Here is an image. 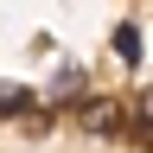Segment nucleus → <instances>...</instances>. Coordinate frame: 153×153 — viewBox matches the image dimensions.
Wrapping results in <instances>:
<instances>
[{"mask_svg":"<svg viewBox=\"0 0 153 153\" xmlns=\"http://www.w3.org/2000/svg\"><path fill=\"white\" fill-rule=\"evenodd\" d=\"M147 121H153V89H147Z\"/></svg>","mask_w":153,"mask_h":153,"instance_id":"20e7f679","label":"nucleus"},{"mask_svg":"<svg viewBox=\"0 0 153 153\" xmlns=\"http://www.w3.org/2000/svg\"><path fill=\"white\" fill-rule=\"evenodd\" d=\"M115 51H121L128 64H140V32H134V26H121V32H115Z\"/></svg>","mask_w":153,"mask_h":153,"instance_id":"f257e3e1","label":"nucleus"},{"mask_svg":"<svg viewBox=\"0 0 153 153\" xmlns=\"http://www.w3.org/2000/svg\"><path fill=\"white\" fill-rule=\"evenodd\" d=\"M83 121H89V128H115V121H121V108H115V102H96Z\"/></svg>","mask_w":153,"mask_h":153,"instance_id":"7ed1b4c3","label":"nucleus"},{"mask_svg":"<svg viewBox=\"0 0 153 153\" xmlns=\"http://www.w3.org/2000/svg\"><path fill=\"white\" fill-rule=\"evenodd\" d=\"M32 102V96L26 89H19V83H0V115H19V108H26Z\"/></svg>","mask_w":153,"mask_h":153,"instance_id":"f03ea898","label":"nucleus"}]
</instances>
